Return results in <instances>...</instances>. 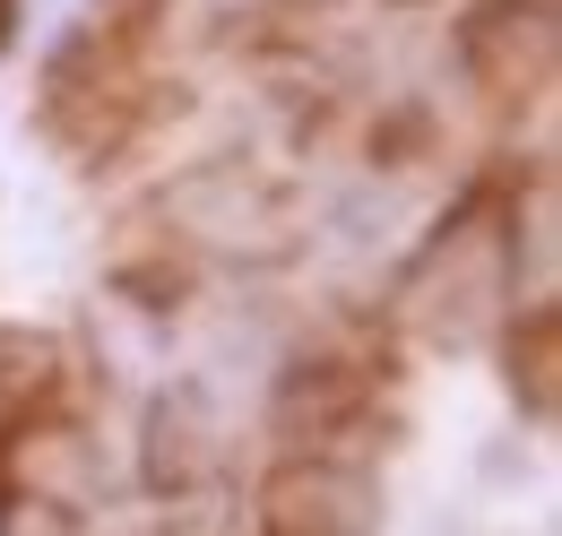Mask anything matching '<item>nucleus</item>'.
Returning <instances> with one entry per match:
<instances>
[{
    "instance_id": "nucleus-4",
    "label": "nucleus",
    "mask_w": 562,
    "mask_h": 536,
    "mask_svg": "<svg viewBox=\"0 0 562 536\" xmlns=\"http://www.w3.org/2000/svg\"><path fill=\"white\" fill-rule=\"evenodd\" d=\"M216 476H225V424H216V399L200 381H173L156 390L139 415V484L156 502H200Z\"/></svg>"
},
{
    "instance_id": "nucleus-3",
    "label": "nucleus",
    "mask_w": 562,
    "mask_h": 536,
    "mask_svg": "<svg viewBox=\"0 0 562 536\" xmlns=\"http://www.w3.org/2000/svg\"><path fill=\"white\" fill-rule=\"evenodd\" d=\"M381 381H390V364H372V355H294L278 372V390H269V424L294 450H338L381 406Z\"/></svg>"
},
{
    "instance_id": "nucleus-1",
    "label": "nucleus",
    "mask_w": 562,
    "mask_h": 536,
    "mask_svg": "<svg viewBox=\"0 0 562 536\" xmlns=\"http://www.w3.org/2000/svg\"><path fill=\"white\" fill-rule=\"evenodd\" d=\"M390 303H398L407 330L441 337V346L476 337L493 312L519 303V286H510V208H502L493 182H476L468 200L424 234V252L398 268V294Z\"/></svg>"
},
{
    "instance_id": "nucleus-5",
    "label": "nucleus",
    "mask_w": 562,
    "mask_h": 536,
    "mask_svg": "<svg viewBox=\"0 0 562 536\" xmlns=\"http://www.w3.org/2000/svg\"><path fill=\"white\" fill-rule=\"evenodd\" d=\"M459 62L493 104L554 87V0H476L459 26Z\"/></svg>"
},
{
    "instance_id": "nucleus-9",
    "label": "nucleus",
    "mask_w": 562,
    "mask_h": 536,
    "mask_svg": "<svg viewBox=\"0 0 562 536\" xmlns=\"http://www.w3.org/2000/svg\"><path fill=\"white\" fill-rule=\"evenodd\" d=\"M0 536H87L70 502H44V493H0Z\"/></svg>"
},
{
    "instance_id": "nucleus-2",
    "label": "nucleus",
    "mask_w": 562,
    "mask_h": 536,
    "mask_svg": "<svg viewBox=\"0 0 562 536\" xmlns=\"http://www.w3.org/2000/svg\"><path fill=\"white\" fill-rule=\"evenodd\" d=\"M260 536H381V476L347 450H285L260 484Z\"/></svg>"
},
{
    "instance_id": "nucleus-10",
    "label": "nucleus",
    "mask_w": 562,
    "mask_h": 536,
    "mask_svg": "<svg viewBox=\"0 0 562 536\" xmlns=\"http://www.w3.org/2000/svg\"><path fill=\"white\" fill-rule=\"evenodd\" d=\"M9 35H18V0H0V53H9Z\"/></svg>"
},
{
    "instance_id": "nucleus-7",
    "label": "nucleus",
    "mask_w": 562,
    "mask_h": 536,
    "mask_svg": "<svg viewBox=\"0 0 562 536\" xmlns=\"http://www.w3.org/2000/svg\"><path fill=\"white\" fill-rule=\"evenodd\" d=\"M113 294H131L139 312H182L191 268L173 260V252H165V260H122V268H113Z\"/></svg>"
},
{
    "instance_id": "nucleus-6",
    "label": "nucleus",
    "mask_w": 562,
    "mask_h": 536,
    "mask_svg": "<svg viewBox=\"0 0 562 536\" xmlns=\"http://www.w3.org/2000/svg\"><path fill=\"white\" fill-rule=\"evenodd\" d=\"M502 364H510V399L528 424H554V364H562V312L554 294H528L502 312Z\"/></svg>"
},
{
    "instance_id": "nucleus-8",
    "label": "nucleus",
    "mask_w": 562,
    "mask_h": 536,
    "mask_svg": "<svg viewBox=\"0 0 562 536\" xmlns=\"http://www.w3.org/2000/svg\"><path fill=\"white\" fill-rule=\"evenodd\" d=\"M432 156V113L424 104H390L381 122H372V165H390V174H407Z\"/></svg>"
}]
</instances>
